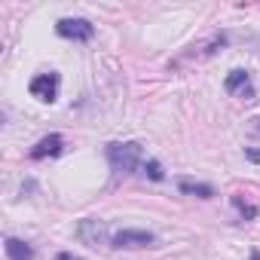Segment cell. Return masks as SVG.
<instances>
[{
  "instance_id": "obj_1",
  "label": "cell",
  "mask_w": 260,
  "mask_h": 260,
  "mask_svg": "<svg viewBox=\"0 0 260 260\" xmlns=\"http://www.w3.org/2000/svg\"><path fill=\"white\" fill-rule=\"evenodd\" d=\"M107 162L116 175H132L141 166V144H135V141L107 144Z\"/></svg>"
},
{
  "instance_id": "obj_2",
  "label": "cell",
  "mask_w": 260,
  "mask_h": 260,
  "mask_svg": "<svg viewBox=\"0 0 260 260\" xmlns=\"http://www.w3.org/2000/svg\"><path fill=\"white\" fill-rule=\"evenodd\" d=\"M55 31L68 40H92V34H95V28L86 19H58Z\"/></svg>"
},
{
  "instance_id": "obj_3",
  "label": "cell",
  "mask_w": 260,
  "mask_h": 260,
  "mask_svg": "<svg viewBox=\"0 0 260 260\" xmlns=\"http://www.w3.org/2000/svg\"><path fill=\"white\" fill-rule=\"evenodd\" d=\"M28 89L40 101H55L58 98V74H37Z\"/></svg>"
},
{
  "instance_id": "obj_4",
  "label": "cell",
  "mask_w": 260,
  "mask_h": 260,
  "mask_svg": "<svg viewBox=\"0 0 260 260\" xmlns=\"http://www.w3.org/2000/svg\"><path fill=\"white\" fill-rule=\"evenodd\" d=\"M113 245L116 248H147V245H153V233H147V230H119L113 236Z\"/></svg>"
},
{
  "instance_id": "obj_5",
  "label": "cell",
  "mask_w": 260,
  "mask_h": 260,
  "mask_svg": "<svg viewBox=\"0 0 260 260\" xmlns=\"http://www.w3.org/2000/svg\"><path fill=\"white\" fill-rule=\"evenodd\" d=\"M61 135H46L37 141V147L31 150V159H46V156H58L61 153Z\"/></svg>"
},
{
  "instance_id": "obj_6",
  "label": "cell",
  "mask_w": 260,
  "mask_h": 260,
  "mask_svg": "<svg viewBox=\"0 0 260 260\" xmlns=\"http://www.w3.org/2000/svg\"><path fill=\"white\" fill-rule=\"evenodd\" d=\"M80 239H83V242H89V245H98V242L104 239V223H101V220H95V217L83 220V223H80Z\"/></svg>"
},
{
  "instance_id": "obj_7",
  "label": "cell",
  "mask_w": 260,
  "mask_h": 260,
  "mask_svg": "<svg viewBox=\"0 0 260 260\" xmlns=\"http://www.w3.org/2000/svg\"><path fill=\"white\" fill-rule=\"evenodd\" d=\"M7 257H10V260H31L34 251H31V245H25L22 239H7Z\"/></svg>"
},
{
  "instance_id": "obj_8",
  "label": "cell",
  "mask_w": 260,
  "mask_h": 260,
  "mask_svg": "<svg viewBox=\"0 0 260 260\" xmlns=\"http://www.w3.org/2000/svg\"><path fill=\"white\" fill-rule=\"evenodd\" d=\"M181 193H190V196H199V199H211L214 190L208 184H193V181H181Z\"/></svg>"
},
{
  "instance_id": "obj_9",
  "label": "cell",
  "mask_w": 260,
  "mask_h": 260,
  "mask_svg": "<svg viewBox=\"0 0 260 260\" xmlns=\"http://www.w3.org/2000/svg\"><path fill=\"white\" fill-rule=\"evenodd\" d=\"M226 92H239V89H245L248 86V74L245 71H230V77H226Z\"/></svg>"
},
{
  "instance_id": "obj_10",
  "label": "cell",
  "mask_w": 260,
  "mask_h": 260,
  "mask_svg": "<svg viewBox=\"0 0 260 260\" xmlns=\"http://www.w3.org/2000/svg\"><path fill=\"white\" fill-rule=\"evenodd\" d=\"M144 172L150 175V181H162L166 175H162V166L156 162V159H150V162H144Z\"/></svg>"
},
{
  "instance_id": "obj_11",
  "label": "cell",
  "mask_w": 260,
  "mask_h": 260,
  "mask_svg": "<svg viewBox=\"0 0 260 260\" xmlns=\"http://www.w3.org/2000/svg\"><path fill=\"white\" fill-rule=\"evenodd\" d=\"M233 202H236V208H239V211H242V214H245V217H254V214H257V208H254V205H245V202H242V199H239V196H236V199H233Z\"/></svg>"
},
{
  "instance_id": "obj_12",
  "label": "cell",
  "mask_w": 260,
  "mask_h": 260,
  "mask_svg": "<svg viewBox=\"0 0 260 260\" xmlns=\"http://www.w3.org/2000/svg\"><path fill=\"white\" fill-rule=\"evenodd\" d=\"M245 156H248L251 162H260V150H254V147H248V150H245Z\"/></svg>"
},
{
  "instance_id": "obj_13",
  "label": "cell",
  "mask_w": 260,
  "mask_h": 260,
  "mask_svg": "<svg viewBox=\"0 0 260 260\" xmlns=\"http://www.w3.org/2000/svg\"><path fill=\"white\" fill-rule=\"evenodd\" d=\"M55 260H80V257H74V254H71V251H61V254H58V257H55Z\"/></svg>"
},
{
  "instance_id": "obj_14",
  "label": "cell",
  "mask_w": 260,
  "mask_h": 260,
  "mask_svg": "<svg viewBox=\"0 0 260 260\" xmlns=\"http://www.w3.org/2000/svg\"><path fill=\"white\" fill-rule=\"evenodd\" d=\"M251 260H260V251H254V254H251Z\"/></svg>"
}]
</instances>
